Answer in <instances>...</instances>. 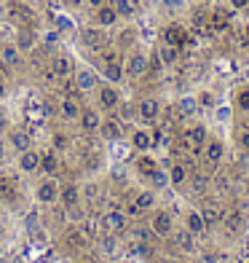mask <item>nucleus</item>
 <instances>
[{"label":"nucleus","mask_w":249,"mask_h":263,"mask_svg":"<svg viewBox=\"0 0 249 263\" xmlns=\"http://www.w3.org/2000/svg\"><path fill=\"white\" fill-rule=\"evenodd\" d=\"M51 19H54V25H56V30H59V32H65V30H73V22H70L67 16L56 14V16H51Z\"/></svg>","instance_id":"37"},{"label":"nucleus","mask_w":249,"mask_h":263,"mask_svg":"<svg viewBox=\"0 0 249 263\" xmlns=\"http://www.w3.org/2000/svg\"><path fill=\"white\" fill-rule=\"evenodd\" d=\"M231 6H233L236 11H241V8H246V6H249V0H231Z\"/></svg>","instance_id":"45"},{"label":"nucleus","mask_w":249,"mask_h":263,"mask_svg":"<svg viewBox=\"0 0 249 263\" xmlns=\"http://www.w3.org/2000/svg\"><path fill=\"white\" fill-rule=\"evenodd\" d=\"M113 6H115V11H118V16H121V19H132L134 11H137L132 0H113Z\"/></svg>","instance_id":"33"},{"label":"nucleus","mask_w":249,"mask_h":263,"mask_svg":"<svg viewBox=\"0 0 249 263\" xmlns=\"http://www.w3.org/2000/svg\"><path fill=\"white\" fill-rule=\"evenodd\" d=\"M139 170L145 172V175H150L153 170H156V161H153V159H148V156H145V159H139Z\"/></svg>","instance_id":"39"},{"label":"nucleus","mask_w":249,"mask_h":263,"mask_svg":"<svg viewBox=\"0 0 249 263\" xmlns=\"http://www.w3.org/2000/svg\"><path fill=\"white\" fill-rule=\"evenodd\" d=\"M198 97H182L180 102H177V110H180V116H196L198 113Z\"/></svg>","instance_id":"30"},{"label":"nucleus","mask_w":249,"mask_h":263,"mask_svg":"<svg viewBox=\"0 0 249 263\" xmlns=\"http://www.w3.org/2000/svg\"><path fill=\"white\" fill-rule=\"evenodd\" d=\"M65 239H67V245H73V247H78V250H83V247L89 245V242H86V234L78 231V229H70Z\"/></svg>","instance_id":"34"},{"label":"nucleus","mask_w":249,"mask_h":263,"mask_svg":"<svg viewBox=\"0 0 249 263\" xmlns=\"http://www.w3.org/2000/svg\"><path fill=\"white\" fill-rule=\"evenodd\" d=\"M78 121H80L83 132L94 135V132H99V126H102V116H99V110H94V107H83L80 116H78Z\"/></svg>","instance_id":"13"},{"label":"nucleus","mask_w":249,"mask_h":263,"mask_svg":"<svg viewBox=\"0 0 249 263\" xmlns=\"http://www.w3.org/2000/svg\"><path fill=\"white\" fill-rule=\"evenodd\" d=\"M19 170L25 172V175H32V172H38V170H40V153L35 151V148H27V151H22V153H19Z\"/></svg>","instance_id":"14"},{"label":"nucleus","mask_w":249,"mask_h":263,"mask_svg":"<svg viewBox=\"0 0 249 263\" xmlns=\"http://www.w3.org/2000/svg\"><path fill=\"white\" fill-rule=\"evenodd\" d=\"M40 170L46 175H54L59 170V159H56V151H49V153H40Z\"/></svg>","instance_id":"29"},{"label":"nucleus","mask_w":249,"mask_h":263,"mask_svg":"<svg viewBox=\"0 0 249 263\" xmlns=\"http://www.w3.org/2000/svg\"><path fill=\"white\" fill-rule=\"evenodd\" d=\"M80 41H83L86 49H105V46H108V35H105V27L94 25V27L80 30Z\"/></svg>","instance_id":"4"},{"label":"nucleus","mask_w":249,"mask_h":263,"mask_svg":"<svg viewBox=\"0 0 249 263\" xmlns=\"http://www.w3.org/2000/svg\"><path fill=\"white\" fill-rule=\"evenodd\" d=\"M8 145L14 148V151H27V148H32V137L27 135V132H22V129H14L8 135Z\"/></svg>","instance_id":"22"},{"label":"nucleus","mask_w":249,"mask_h":263,"mask_svg":"<svg viewBox=\"0 0 249 263\" xmlns=\"http://www.w3.org/2000/svg\"><path fill=\"white\" fill-rule=\"evenodd\" d=\"M188 180V166L182 161H177L169 166V185H182Z\"/></svg>","instance_id":"27"},{"label":"nucleus","mask_w":249,"mask_h":263,"mask_svg":"<svg viewBox=\"0 0 249 263\" xmlns=\"http://www.w3.org/2000/svg\"><path fill=\"white\" fill-rule=\"evenodd\" d=\"M172 234H174V242H177V247H180V250H185V253H196V236L188 231V229L172 231Z\"/></svg>","instance_id":"24"},{"label":"nucleus","mask_w":249,"mask_h":263,"mask_svg":"<svg viewBox=\"0 0 249 263\" xmlns=\"http://www.w3.org/2000/svg\"><path fill=\"white\" fill-rule=\"evenodd\" d=\"M51 73H54V78H59V81H67L70 78V73H73V59H70L67 54H56L54 59H51Z\"/></svg>","instance_id":"15"},{"label":"nucleus","mask_w":249,"mask_h":263,"mask_svg":"<svg viewBox=\"0 0 249 263\" xmlns=\"http://www.w3.org/2000/svg\"><path fill=\"white\" fill-rule=\"evenodd\" d=\"M99 132H102V137H105V140H121V135H123V124L118 121V118H102Z\"/></svg>","instance_id":"19"},{"label":"nucleus","mask_w":249,"mask_h":263,"mask_svg":"<svg viewBox=\"0 0 249 263\" xmlns=\"http://www.w3.org/2000/svg\"><path fill=\"white\" fill-rule=\"evenodd\" d=\"M3 97H6V83L0 81V100H3Z\"/></svg>","instance_id":"50"},{"label":"nucleus","mask_w":249,"mask_h":263,"mask_svg":"<svg viewBox=\"0 0 249 263\" xmlns=\"http://www.w3.org/2000/svg\"><path fill=\"white\" fill-rule=\"evenodd\" d=\"M185 229L191 231L193 236L206 234V220H204V215H201L198 210H188V215H185Z\"/></svg>","instance_id":"16"},{"label":"nucleus","mask_w":249,"mask_h":263,"mask_svg":"<svg viewBox=\"0 0 249 263\" xmlns=\"http://www.w3.org/2000/svg\"><path fill=\"white\" fill-rule=\"evenodd\" d=\"M193 185H196V191H204V177H196Z\"/></svg>","instance_id":"49"},{"label":"nucleus","mask_w":249,"mask_h":263,"mask_svg":"<svg viewBox=\"0 0 249 263\" xmlns=\"http://www.w3.org/2000/svg\"><path fill=\"white\" fill-rule=\"evenodd\" d=\"M25 223H27V229H35V223H38V212L32 210V212L27 215V218H25Z\"/></svg>","instance_id":"43"},{"label":"nucleus","mask_w":249,"mask_h":263,"mask_svg":"<svg viewBox=\"0 0 249 263\" xmlns=\"http://www.w3.org/2000/svg\"><path fill=\"white\" fill-rule=\"evenodd\" d=\"M59 199H62L65 210H67V207H75V204H80V188L73 185V183L59 185Z\"/></svg>","instance_id":"20"},{"label":"nucleus","mask_w":249,"mask_h":263,"mask_svg":"<svg viewBox=\"0 0 249 263\" xmlns=\"http://www.w3.org/2000/svg\"><path fill=\"white\" fill-rule=\"evenodd\" d=\"M51 145H54V151H65V148H67V135H62V132H56L54 140H51Z\"/></svg>","instance_id":"38"},{"label":"nucleus","mask_w":249,"mask_h":263,"mask_svg":"<svg viewBox=\"0 0 249 263\" xmlns=\"http://www.w3.org/2000/svg\"><path fill=\"white\" fill-rule=\"evenodd\" d=\"M239 148H241L244 153H249V132H244V135L239 137Z\"/></svg>","instance_id":"42"},{"label":"nucleus","mask_w":249,"mask_h":263,"mask_svg":"<svg viewBox=\"0 0 249 263\" xmlns=\"http://www.w3.org/2000/svg\"><path fill=\"white\" fill-rule=\"evenodd\" d=\"M150 231L156 234V236H172V231H174L172 215L166 212V210H158L156 215H153V220H150Z\"/></svg>","instance_id":"8"},{"label":"nucleus","mask_w":249,"mask_h":263,"mask_svg":"<svg viewBox=\"0 0 249 263\" xmlns=\"http://www.w3.org/2000/svg\"><path fill=\"white\" fill-rule=\"evenodd\" d=\"M59 35H62V32H59V30L54 27V30H49V32H46V35H43V41H46V43H49V46H54V43L59 41Z\"/></svg>","instance_id":"41"},{"label":"nucleus","mask_w":249,"mask_h":263,"mask_svg":"<svg viewBox=\"0 0 249 263\" xmlns=\"http://www.w3.org/2000/svg\"><path fill=\"white\" fill-rule=\"evenodd\" d=\"M80 102L73 100V97H65L62 102H59V113H62V118H67V121H78V116H80Z\"/></svg>","instance_id":"21"},{"label":"nucleus","mask_w":249,"mask_h":263,"mask_svg":"<svg viewBox=\"0 0 249 263\" xmlns=\"http://www.w3.org/2000/svg\"><path fill=\"white\" fill-rule=\"evenodd\" d=\"M65 6H70V8H80L83 6V0H62Z\"/></svg>","instance_id":"46"},{"label":"nucleus","mask_w":249,"mask_h":263,"mask_svg":"<svg viewBox=\"0 0 249 263\" xmlns=\"http://www.w3.org/2000/svg\"><path fill=\"white\" fill-rule=\"evenodd\" d=\"M137 110H139V118H145V121H156L158 113H161V102L156 97H145L139 102Z\"/></svg>","instance_id":"17"},{"label":"nucleus","mask_w":249,"mask_h":263,"mask_svg":"<svg viewBox=\"0 0 249 263\" xmlns=\"http://www.w3.org/2000/svg\"><path fill=\"white\" fill-rule=\"evenodd\" d=\"M3 161H6V142L0 140V164H3Z\"/></svg>","instance_id":"48"},{"label":"nucleus","mask_w":249,"mask_h":263,"mask_svg":"<svg viewBox=\"0 0 249 263\" xmlns=\"http://www.w3.org/2000/svg\"><path fill=\"white\" fill-rule=\"evenodd\" d=\"M73 81H75V89L80 94H89V91H94V89L99 86V76L94 73V70H89V67H78Z\"/></svg>","instance_id":"5"},{"label":"nucleus","mask_w":249,"mask_h":263,"mask_svg":"<svg viewBox=\"0 0 249 263\" xmlns=\"http://www.w3.org/2000/svg\"><path fill=\"white\" fill-rule=\"evenodd\" d=\"M236 107H239V110H244V113H249V86H244V89L236 91Z\"/></svg>","instance_id":"35"},{"label":"nucleus","mask_w":249,"mask_h":263,"mask_svg":"<svg viewBox=\"0 0 249 263\" xmlns=\"http://www.w3.org/2000/svg\"><path fill=\"white\" fill-rule=\"evenodd\" d=\"M86 199H97V185H89L86 188Z\"/></svg>","instance_id":"47"},{"label":"nucleus","mask_w":249,"mask_h":263,"mask_svg":"<svg viewBox=\"0 0 249 263\" xmlns=\"http://www.w3.org/2000/svg\"><path fill=\"white\" fill-rule=\"evenodd\" d=\"M188 38V32L180 27V25H169L163 30V43H172V46H182Z\"/></svg>","instance_id":"25"},{"label":"nucleus","mask_w":249,"mask_h":263,"mask_svg":"<svg viewBox=\"0 0 249 263\" xmlns=\"http://www.w3.org/2000/svg\"><path fill=\"white\" fill-rule=\"evenodd\" d=\"M132 145H134L137 151H142V153L150 151V148H153V135H150L148 129H134V132H132Z\"/></svg>","instance_id":"23"},{"label":"nucleus","mask_w":249,"mask_h":263,"mask_svg":"<svg viewBox=\"0 0 249 263\" xmlns=\"http://www.w3.org/2000/svg\"><path fill=\"white\" fill-rule=\"evenodd\" d=\"M148 177H150V185L156 188V191L158 188H169V172H163L161 166H156V170H153Z\"/></svg>","instance_id":"31"},{"label":"nucleus","mask_w":249,"mask_h":263,"mask_svg":"<svg viewBox=\"0 0 249 263\" xmlns=\"http://www.w3.org/2000/svg\"><path fill=\"white\" fill-rule=\"evenodd\" d=\"M105 3H110V0H83V6H89V8H99Z\"/></svg>","instance_id":"44"},{"label":"nucleus","mask_w":249,"mask_h":263,"mask_svg":"<svg viewBox=\"0 0 249 263\" xmlns=\"http://www.w3.org/2000/svg\"><path fill=\"white\" fill-rule=\"evenodd\" d=\"M35 196H38L40 204H51V201L59 199V183L54 177H43L38 183V188H35Z\"/></svg>","instance_id":"6"},{"label":"nucleus","mask_w":249,"mask_h":263,"mask_svg":"<svg viewBox=\"0 0 249 263\" xmlns=\"http://www.w3.org/2000/svg\"><path fill=\"white\" fill-rule=\"evenodd\" d=\"M118 11H115V6L113 3H105V6H99V8H94V25H99V27H113V25H118Z\"/></svg>","instance_id":"10"},{"label":"nucleus","mask_w":249,"mask_h":263,"mask_svg":"<svg viewBox=\"0 0 249 263\" xmlns=\"http://www.w3.org/2000/svg\"><path fill=\"white\" fill-rule=\"evenodd\" d=\"M6 14H8V19H14L16 25H22V22H27L32 14H30V8H25L22 3H11L8 8H6Z\"/></svg>","instance_id":"28"},{"label":"nucleus","mask_w":249,"mask_h":263,"mask_svg":"<svg viewBox=\"0 0 249 263\" xmlns=\"http://www.w3.org/2000/svg\"><path fill=\"white\" fill-rule=\"evenodd\" d=\"M16 196H19V191L14 188V183H11V180H0V199L8 201V204H14Z\"/></svg>","instance_id":"32"},{"label":"nucleus","mask_w":249,"mask_h":263,"mask_svg":"<svg viewBox=\"0 0 249 263\" xmlns=\"http://www.w3.org/2000/svg\"><path fill=\"white\" fill-rule=\"evenodd\" d=\"M0 65L8 70H16L22 65V49L16 43H0Z\"/></svg>","instance_id":"9"},{"label":"nucleus","mask_w":249,"mask_h":263,"mask_svg":"<svg viewBox=\"0 0 249 263\" xmlns=\"http://www.w3.org/2000/svg\"><path fill=\"white\" fill-rule=\"evenodd\" d=\"M16 46H19L22 51H30L32 46H35V35H32V32H22L19 41H16Z\"/></svg>","instance_id":"36"},{"label":"nucleus","mask_w":249,"mask_h":263,"mask_svg":"<svg viewBox=\"0 0 249 263\" xmlns=\"http://www.w3.org/2000/svg\"><path fill=\"white\" fill-rule=\"evenodd\" d=\"M225 156V145L220 140H206V145H204V161L206 164H220Z\"/></svg>","instance_id":"18"},{"label":"nucleus","mask_w":249,"mask_h":263,"mask_svg":"<svg viewBox=\"0 0 249 263\" xmlns=\"http://www.w3.org/2000/svg\"><path fill=\"white\" fill-rule=\"evenodd\" d=\"M105 65H102V73L105 78H108V83H118L126 73H123V59L118 57V54H105Z\"/></svg>","instance_id":"3"},{"label":"nucleus","mask_w":249,"mask_h":263,"mask_svg":"<svg viewBox=\"0 0 249 263\" xmlns=\"http://www.w3.org/2000/svg\"><path fill=\"white\" fill-rule=\"evenodd\" d=\"M158 59H161V65H174L177 59H180V46L161 43V49H158Z\"/></svg>","instance_id":"26"},{"label":"nucleus","mask_w":249,"mask_h":263,"mask_svg":"<svg viewBox=\"0 0 249 263\" xmlns=\"http://www.w3.org/2000/svg\"><path fill=\"white\" fill-rule=\"evenodd\" d=\"M148 67H150V59L145 51H132L126 57V62H123V73L129 78H142L148 73Z\"/></svg>","instance_id":"1"},{"label":"nucleus","mask_w":249,"mask_h":263,"mask_svg":"<svg viewBox=\"0 0 249 263\" xmlns=\"http://www.w3.org/2000/svg\"><path fill=\"white\" fill-rule=\"evenodd\" d=\"M198 105H204V107H212V105H215V94H212V91H204V94H201V97H198Z\"/></svg>","instance_id":"40"},{"label":"nucleus","mask_w":249,"mask_h":263,"mask_svg":"<svg viewBox=\"0 0 249 263\" xmlns=\"http://www.w3.org/2000/svg\"><path fill=\"white\" fill-rule=\"evenodd\" d=\"M102 231L105 234H123L126 231V215L121 210H108L102 215Z\"/></svg>","instance_id":"2"},{"label":"nucleus","mask_w":249,"mask_h":263,"mask_svg":"<svg viewBox=\"0 0 249 263\" xmlns=\"http://www.w3.org/2000/svg\"><path fill=\"white\" fill-rule=\"evenodd\" d=\"M206 140H209V135H206V126H204V124H196V126H191V129H185V135H182V142H185L191 151L204 148Z\"/></svg>","instance_id":"7"},{"label":"nucleus","mask_w":249,"mask_h":263,"mask_svg":"<svg viewBox=\"0 0 249 263\" xmlns=\"http://www.w3.org/2000/svg\"><path fill=\"white\" fill-rule=\"evenodd\" d=\"M121 105V91H118L115 83H108V86H99V107L102 110H115Z\"/></svg>","instance_id":"11"},{"label":"nucleus","mask_w":249,"mask_h":263,"mask_svg":"<svg viewBox=\"0 0 249 263\" xmlns=\"http://www.w3.org/2000/svg\"><path fill=\"white\" fill-rule=\"evenodd\" d=\"M156 207V191H139L137 199L129 204V215H142L145 210Z\"/></svg>","instance_id":"12"}]
</instances>
